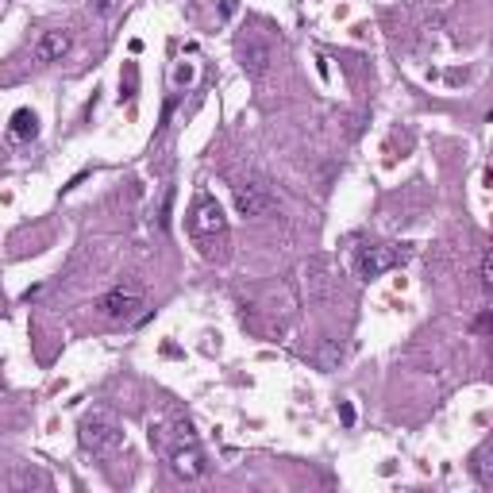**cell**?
I'll return each instance as SVG.
<instances>
[{"mask_svg":"<svg viewBox=\"0 0 493 493\" xmlns=\"http://www.w3.org/2000/svg\"><path fill=\"white\" fill-rule=\"evenodd\" d=\"M482 286H486V289L493 286V266H489V251L482 254Z\"/></svg>","mask_w":493,"mask_h":493,"instance_id":"obj_13","label":"cell"},{"mask_svg":"<svg viewBox=\"0 0 493 493\" xmlns=\"http://www.w3.org/2000/svg\"><path fill=\"white\" fill-rule=\"evenodd\" d=\"M339 420H343L347 428H351V424H355V409H351V401H343V405H339Z\"/></svg>","mask_w":493,"mask_h":493,"instance_id":"obj_16","label":"cell"},{"mask_svg":"<svg viewBox=\"0 0 493 493\" xmlns=\"http://www.w3.org/2000/svg\"><path fill=\"white\" fill-rule=\"evenodd\" d=\"M401 262H405V251H401V246H390V243L363 246V251L355 254V270H358V278H363V281H374V278H382L385 270L401 266Z\"/></svg>","mask_w":493,"mask_h":493,"instance_id":"obj_4","label":"cell"},{"mask_svg":"<svg viewBox=\"0 0 493 493\" xmlns=\"http://www.w3.org/2000/svg\"><path fill=\"white\" fill-rule=\"evenodd\" d=\"M235 8H239V0H220V20H232Z\"/></svg>","mask_w":493,"mask_h":493,"instance_id":"obj_15","label":"cell"},{"mask_svg":"<svg viewBox=\"0 0 493 493\" xmlns=\"http://www.w3.org/2000/svg\"><path fill=\"white\" fill-rule=\"evenodd\" d=\"M170 462H174V470L182 474L185 482H193V478H201V474L208 470V462H204V451H201V443H197V435H189V440H174L170 443Z\"/></svg>","mask_w":493,"mask_h":493,"instance_id":"obj_5","label":"cell"},{"mask_svg":"<svg viewBox=\"0 0 493 493\" xmlns=\"http://www.w3.org/2000/svg\"><path fill=\"white\" fill-rule=\"evenodd\" d=\"M170 208H174V185H166V193H162V204H158V227H170Z\"/></svg>","mask_w":493,"mask_h":493,"instance_id":"obj_11","label":"cell"},{"mask_svg":"<svg viewBox=\"0 0 493 493\" xmlns=\"http://www.w3.org/2000/svg\"><path fill=\"white\" fill-rule=\"evenodd\" d=\"M239 62H243V70L246 73H266L270 70V62H274V43L270 39H262L259 31H246L243 39H239Z\"/></svg>","mask_w":493,"mask_h":493,"instance_id":"obj_6","label":"cell"},{"mask_svg":"<svg viewBox=\"0 0 493 493\" xmlns=\"http://www.w3.org/2000/svg\"><path fill=\"white\" fill-rule=\"evenodd\" d=\"M78 440L89 455L104 459V455H116L123 447V428L108 409H89L78 424Z\"/></svg>","mask_w":493,"mask_h":493,"instance_id":"obj_2","label":"cell"},{"mask_svg":"<svg viewBox=\"0 0 493 493\" xmlns=\"http://www.w3.org/2000/svg\"><path fill=\"white\" fill-rule=\"evenodd\" d=\"M139 308H143V289H139V286H112L108 293H100V297H97V312L104 320H116V324L135 320Z\"/></svg>","mask_w":493,"mask_h":493,"instance_id":"obj_3","label":"cell"},{"mask_svg":"<svg viewBox=\"0 0 493 493\" xmlns=\"http://www.w3.org/2000/svg\"><path fill=\"white\" fill-rule=\"evenodd\" d=\"M193 73H197L193 66H177V70H174V81H177V85H189V81H193Z\"/></svg>","mask_w":493,"mask_h":493,"instance_id":"obj_12","label":"cell"},{"mask_svg":"<svg viewBox=\"0 0 493 493\" xmlns=\"http://www.w3.org/2000/svg\"><path fill=\"white\" fill-rule=\"evenodd\" d=\"M39 135V116L31 108H16L12 112V123H8V139L12 143H27V139Z\"/></svg>","mask_w":493,"mask_h":493,"instance_id":"obj_9","label":"cell"},{"mask_svg":"<svg viewBox=\"0 0 493 493\" xmlns=\"http://www.w3.org/2000/svg\"><path fill=\"white\" fill-rule=\"evenodd\" d=\"M235 208L239 216H262L270 208V193L262 185H235Z\"/></svg>","mask_w":493,"mask_h":493,"instance_id":"obj_8","label":"cell"},{"mask_svg":"<svg viewBox=\"0 0 493 493\" xmlns=\"http://www.w3.org/2000/svg\"><path fill=\"white\" fill-rule=\"evenodd\" d=\"M474 331H478V336H486V331H489V308L478 312V320H474Z\"/></svg>","mask_w":493,"mask_h":493,"instance_id":"obj_14","label":"cell"},{"mask_svg":"<svg viewBox=\"0 0 493 493\" xmlns=\"http://www.w3.org/2000/svg\"><path fill=\"white\" fill-rule=\"evenodd\" d=\"M70 51H73V35L62 31V27H54V31H43L39 39H35L31 58L39 62V66H51V62H62Z\"/></svg>","mask_w":493,"mask_h":493,"instance_id":"obj_7","label":"cell"},{"mask_svg":"<svg viewBox=\"0 0 493 493\" xmlns=\"http://www.w3.org/2000/svg\"><path fill=\"white\" fill-rule=\"evenodd\" d=\"M185 227H189V235H193V243L201 246V254L208 262H216V259H227V216H224V208L220 201H216L212 193H197L193 197V204H189V216H185Z\"/></svg>","mask_w":493,"mask_h":493,"instance_id":"obj_1","label":"cell"},{"mask_svg":"<svg viewBox=\"0 0 493 493\" xmlns=\"http://www.w3.org/2000/svg\"><path fill=\"white\" fill-rule=\"evenodd\" d=\"M135 89H139V66L135 62H123V73H120V104L123 100H135Z\"/></svg>","mask_w":493,"mask_h":493,"instance_id":"obj_10","label":"cell"}]
</instances>
